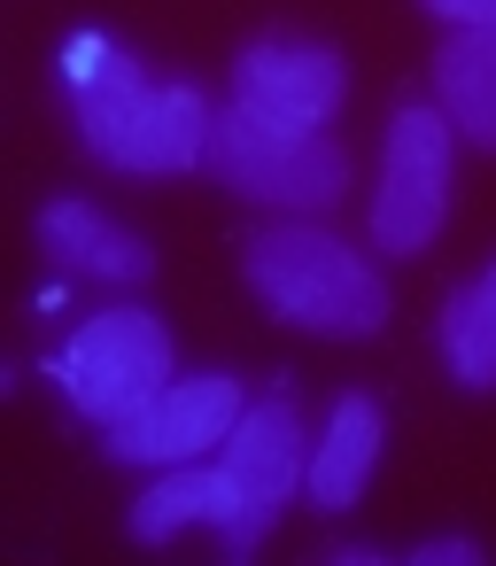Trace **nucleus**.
<instances>
[{"mask_svg":"<svg viewBox=\"0 0 496 566\" xmlns=\"http://www.w3.org/2000/svg\"><path fill=\"white\" fill-rule=\"evenodd\" d=\"M434 102L457 140L496 156V32H457L434 48Z\"/></svg>","mask_w":496,"mask_h":566,"instance_id":"f8f14e48","label":"nucleus"},{"mask_svg":"<svg viewBox=\"0 0 496 566\" xmlns=\"http://www.w3.org/2000/svg\"><path fill=\"white\" fill-rule=\"evenodd\" d=\"M179 527H218L225 535V551H233V535H241V489H233V473L225 465H179L171 481H156L140 504H133V543H171Z\"/></svg>","mask_w":496,"mask_h":566,"instance_id":"9b49d317","label":"nucleus"},{"mask_svg":"<svg viewBox=\"0 0 496 566\" xmlns=\"http://www.w3.org/2000/svg\"><path fill=\"white\" fill-rule=\"evenodd\" d=\"M225 473H233V489H241V535H233V551H256L272 527H279V512L295 504V489H303V473H310V434H303V411L295 403H249L241 419H233V434H225Z\"/></svg>","mask_w":496,"mask_h":566,"instance_id":"0eeeda50","label":"nucleus"},{"mask_svg":"<svg viewBox=\"0 0 496 566\" xmlns=\"http://www.w3.org/2000/svg\"><path fill=\"white\" fill-rule=\"evenodd\" d=\"M78 133L102 164L117 171H140V179H163V171H187L210 156V102L194 86H148L133 55H109L86 86H78Z\"/></svg>","mask_w":496,"mask_h":566,"instance_id":"f03ea898","label":"nucleus"},{"mask_svg":"<svg viewBox=\"0 0 496 566\" xmlns=\"http://www.w3.org/2000/svg\"><path fill=\"white\" fill-rule=\"evenodd\" d=\"M434 342H442V365H450L457 388H473V396L496 388V264H481L442 303V334Z\"/></svg>","mask_w":496,"mask_h":566,"instance_id":"ddd939ff","label":"nucleus"},{"mask_svg":"<svg viewBox=\"0 0 496 566\" xmlns=\"http://www.w3.org/2000/svg\"><path fill=\"white\" fill-rule=\"evenodd\" d=\"M233 86L256 117H279V125H326L341 102H349V63L334 48H310V40H256L241 48L233 63Z\"/></svg>","mask_w":496,"mask_h":566,"instance_id":"6e6552de","label":"nucleus"},{"mask_svg":"<svg viewBox=\"0 0 496 566\" xmlns=\"http://www.w3.org/2000/svg\"><path fill=\"white\" fill-rule=\"evenodd\" d=\"M210 164L233 195L279 202V210H334L349 195V148L326 125H279L233 102L210 133Z\"/></svg>","mask_w":496,"mask_h":566,"instance_id":"7ed1b4c3","label":"nucleus"},{"mask_svg":"<svg viewBox=\"0 0 496 566\" xmlns=\"http://www.w3.org/2000/svg\"><path fill=\"white\" fill-rule=\"evenodd\" d=\"M40 249L86 280H117V287H140L156 280V256L140 233H125L117 218H102L94 202H48L40 210Z\"/></svg>","mask_w":496,"mask_h":566,"instance_id":"1a4fd4ad","label":"nucleus"},{"mask_svg":"<svg viewBox=\"0 0 496 566\" xmlns=\"http://www.w3.org/2000/svg\"><path fill=\"white\" fill-rule=\"evenodd\" d=\"M249 287L264 295L272 318L326 334V342H365L388 326V280L334 233L318 226H264L241 256Z\"/></svg>","mask_w":496,"mask_h":566,"instance_id":"f257e3e1","label":"nucleus"},{"mask_svg":"<svg viewBox=\"0 0 496 566\" xmlns=\"http://www.w3.org/2000/svg\"><path fill=\"white\" fill-rule=\"evenodd\" d=\"M372 465H380V403L372 396H334L326 434L310 442V473H303L310 504L318 512H349L357 489L372 481Z\"/></svg>","mask_w":496,"mask_h":566,"instance_id":"9d476101","label":"nucleus"},{"mask_svg":"<svg viewBox=\"0 0 496 566\" xmlns=\"http://www.w3.org/2000/svg\"><path fill=\"white\" fill-rule=\"evenodd\" d=\"M434 17H450L457 32H496V0H426Z\"/></svg>","mask_w":496,"mask_h":566,"instance_id":"4468645a","label":"nucleus"},{"mask_svg":"<svg viewBox=\"0 0 496 566\" xmlns=\"http://www.w3.org/2000/svg\"><path fill=\"white\" fill-rule=\"evenodd\" d=\"M450 148H457V125L434 102L395 109L388 156H380V195H372V249L380 256H419L442 233V218H450Z\"/></svg>","mask_w":496,"mask_h":566,"instance_id":"39448f33","label":"nucleus"},{"mask_svg":"<svg viewBox=\"0 0 496 566\" xmlns=\"http://www.w3.org/2000/svg\"><path fill=\"white\" fill-rule=\"evenodd\" d=\"M411 566H481V543L442 535V543H419V551H411Z\"/></svg>","mask_w":496,"mask_h":566,"instance_id":"2eb2a0df","label":"nucleus"},{"mask_svg":"<svg viewBox=\"0 0 496 566\" xmlns=\"http://www.w3.org/2000/svg\"><path fill=\"white\" fill-rule=\"evenodd\" d=\"M241 411H249V396H241L233 373L171 380V388H156L133 419L109 427V458H117V465H194L202 450H225V434H233Z\"/></svg>","mask_w":496,"mask_h":566,"instance_id":"423d86ee","label":"nucleus"},{"mask_svg":"<svg viewBox=\"0 0 496 566\" xmlns=\"http://www.w3.org/2000/svg\"><path fill=\"white\" fill-rule=\"evenodd\" d=\"M55 380H63V396H71L86 419L117 427V419H133L156 388H171V334H163L156 311H102V318H86V326L63 342Z\"/></svg>","mask_w":496,"mask_h":566,"instance_id":"20e7f679","label":"nucleus"}]
</instances>
